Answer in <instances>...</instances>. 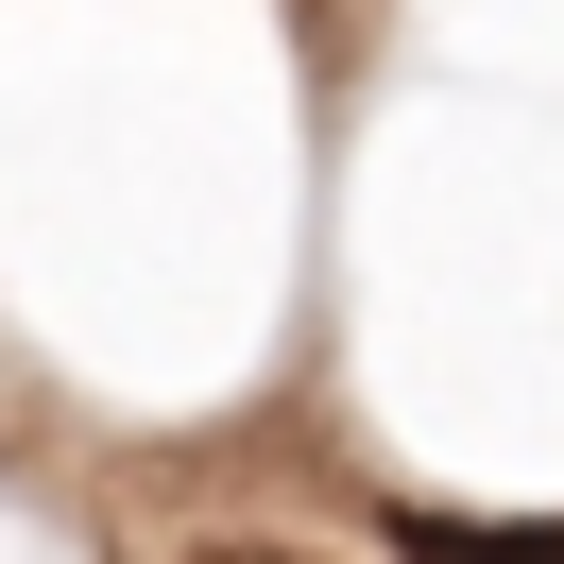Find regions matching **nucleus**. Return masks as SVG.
Segmentation results:
<instances>
[{
  "label": "nucleus",
  "instance_id": "nucleus-1",
  "mask_svg": "<svg viewBox=\"0 0 564 564\" xmlns=\"http://www.w3.org/2000/svg\"><path fill=\"white\" fill-rule=\"evenodd\" d=\"M393 564H564V513H411Z\"/></svg>",
  "mask_w": 564,
  "mask_h": 564
},
{
  "label": "nucleus",
  "instance_id": "nucleus-2",
  "mask_svg": "<svg viewBox=\"0 0 564 564\" xmlns=\"http://www.w3.org/2000/svg\"><path fill=\"white\" fill-rule=\"evenodd\" d=\"M240 564H274V547H240Z\"/></svg>",
  "mask_w": 564,
  "mask_h": 564
}]
</instances>
